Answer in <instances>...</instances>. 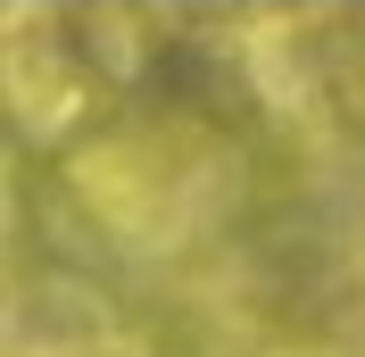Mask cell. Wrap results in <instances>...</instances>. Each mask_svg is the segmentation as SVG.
Instances as JSON below:
<instances>
[{
  "label": "cell",
  "mask_w": 365,
  "mask_h": 357,
  "mask_svg": "<svg viewBox=\"0 0 365 357\" xmlns=\"http://www.w3.org/2000/svg\"><path fill=\"white\" fill-rule=\"evenodd\" d=\"M191 141L200 134H175V125L166 134L91 141L75 158V200L108 224V233H125V241H175L182 224H191V208H200V183H207V175H182L175 166Z\"/></svg>",
  "instance_id": "6da1fadb"
},
{
  "label": "cell",
  "mask_w": 365,
  "mask_h": 357,
  "mask_svg": "<svg viewBox=\"0 0 365 357\" xmlns=\"http://www.w3.org/2000/svg\"><path fill=\"white\" fill-rule=\"evenodd\" d=\"M0 91L25 116V134H67L91 100V75L75 67V50L58 42V17H17L0 42Z\"/></svg>",
  "instance_id": "7a4b0ae2"
},
{
  "label": "cell",
  "mask_w": 365,
  "mask_h": 357,
  "mask_svg": "<svg viewBox=\"0 0 365 357\" xmlns=\"http://www.w3.org/2000/svg\"><path fill=\"white\" fill-rule=\"evenodd\" d=\"M0 216H9V183H0Z\"/></svg>",
  "instance_id": "3957f363"
}]
</instances>
